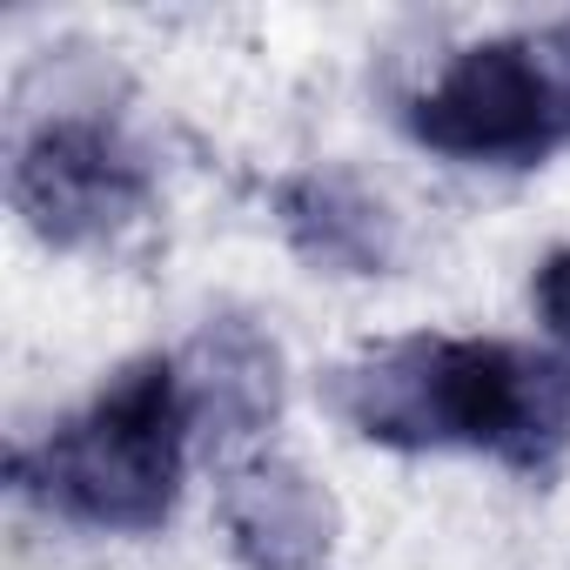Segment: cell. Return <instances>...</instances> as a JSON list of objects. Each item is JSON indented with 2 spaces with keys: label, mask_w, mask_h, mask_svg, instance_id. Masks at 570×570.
<instances>
[{
  "label": "cell",
  "mask_w": 570,
  "mask_h": 570,
  "mask_svg": "<svg viewBox=\"0 0 570 570\" xmlns=\"http://www.w3.org/2000/svg\"><path fill=\"white\" fill-rule=\"evenodd\" d=\"M282 222L303 242L309 262H330V268H350V275H370L390 262V222H383V202H370L350 175H303L282 188Z\"/></svg>",
  "instance_id": "6"
},
{
  "label": "cell",
  "mask_w": 570,
  "mask_h": 570,
  "mask_svg": "<svg viewBox=\"0 0 570 570\" xmlns=\"http://www.w3.org/2000/svg\"><path fill=\"white\" fill-rule=\"evenodd\" d=\"M410 135L470 168H537L570 148V21L463 48L416 101Z\"/></svg>",
  "instance_id": "3"
},
{
  "label": "cell",
  "mask_w": 570,
  "mask_h": 570,
  "mask_svg": "<svg viewBox=\"0 0 570 570\" xmlns=\"http://www.w3.org/2000/svg\"><path fill=\"white\" fill-rule=\"evenodd\" d=\"M530 303H537V323L570 350V248H550L537 282H530Z\"/></svg>",
  "instance_id": "7"
},
{
  "label": "cell",
  "mask_w": 570,
  "mask_h": 570,
  "mask_svg": "<svg viewBox=\"0 0 570 570\" xmlns=\"http://www.w3.org/2000/svg\"><path fill=\"white\" fill-rule=\"evenodd\" d=\"M228 530L255 570H309L330 550V503L289 463H255L228 483Z\"/></svg>",
  "instance_id": "5"
},
{
  "label": "cell",
  "mask_w": 570,
  "mask_h": 570,
  "mask_svg": "<svg viewBox=\"0 0 570 570\" xmlns=\"http://www.w3.org/2000/svg\"><path fill=\"white\" fill-rule=\"evenodd\" d=\"M336 410L383 450L550 470L570 450V363L503 336H396L343 370Z\"/></svg>",
  "instance_id": "1"
},
{
  "label": "cell",
  "mask_w": 570,
  "mask_h": 570,
  "mask_svg": "<svg viewBox=\"0 0 570 570\" xmlns=\"http://www.w3.org/2000/svg\"><path fill=\"white\" fill-rule=\"evenodd\" d=\"M141 202H148V168L108 121L88 115L41 121L14 155V208L28 215L35 235L61 248L128 228Z\"/></svg>",
  "instance_id": "4"
},
{
  "label": "cell",
  "mask_w": 570,
  "mask_h": 570,
  "mask_svg": "<svg viewBox=\"0 0 570 570\" xmlns=\"http://www.w3.org/2000/svg\"><path fill=\"white\" fill-rule=\"evenodd\" d=\"M188 436H195L188 376L168 356H141L88 410H75L61 430L21 450L14 483L68 523L141 537L161 530L181 497Z\"/></svg>",
  "instance_id": "2"
}]
</instances>
